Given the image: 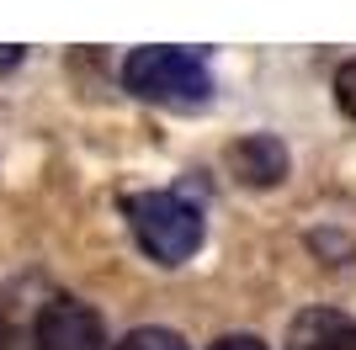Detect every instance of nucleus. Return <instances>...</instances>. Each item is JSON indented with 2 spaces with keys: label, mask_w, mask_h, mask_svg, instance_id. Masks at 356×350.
Listing matches in <instances>:
<instances>
[{
  "label": "nucleus",
  "mask_w": 356,
  "mask_h": 350,
  "mask_svg": "<svg viewBox=\"0 0 356 350\" xmlns=\"http://www.w3.org/2000/svg\"><path fill=\"white\" fill-rule=\"evenodd\" d=\"M122 85L134 90V96H144V101L202 106L213 96V74L186 48H134L128 64H122Z\"/></svg>",
  "instance_id": "nucleus-1"
},
{
  "label": "nucleus",
  "mask_w": 356,
  "mask_h": 350,
  "mask_svg": "<svg viewBox=\"0 0 356 350\" xmlns=\"http://www.w3.org/2000/svg\"><path fill=\"white\" fill-rule=\"evenodd\" d=\"M128 223H134V239L144 244V255H154L160 265H181L202 244V218L176 191H138V197H128Z\"/></svg>",
  "instance_id": "nucleus-2"
},
{
  "label": "nucleus",
  "mask_w": 356,
  "mask_h": 350,
  "mask_svg": "<svg viewBox=\"0 0 356 350\" xmlns=\"http://www.w3.org/2000/svg\"><path fill=\"white\" fill-rule=\"evenodd\" d=\"M38 350H102L106 329L102 313L90 303H74V297H54V303L38 313V329H32Z\"/></svg>",
  "instance_id": "nucleus-3"
},
{
  "label": "nucleus",
  "mask_w": 356,
  "mask_h": 350,
  "mask_svg": "<svg viewBox=\"0 0 356 350\" xmlns=\"http://www.w3.org/2000/svg\"><path fill=\"white\" fill-rule=\"evenodd\" d=\"M229 165L239 170V181H250V186H277L287 175V149L271 138V133H250V138H239L229 149Z\"/></svg>",
  "instance_id": "nucleus-4"
},
{
  "label": "nucleus",
  "mask_w": 356,
  "mask_h": 350,
  "mask_svg": "<svg viewBox=\"0 0 356 350\" xmlns=\"http://www.w3.org/2000/svg\"><path fill=\"white\" fill-rule=\"evenodd\" d=\"M293 350H356V324L341 313H314L298 324Z\"/></svg>",
  "instance_id": "nucleus-5"
},
{
  "label": "nucleus",
  "mask_w": 356,
  "mask_h": 350,
  "mask_svg": "<svg viewBox=\"0 0 356 350\" xmlns=\"http://www.w3.org/2000/svg\"><path fill=\"white\" fill-rule=\"evenodd\" d=\"M118 350H192L176 329H160V324H144V329H128L118 340Z\"/></svg>",
  "instance_id": "nucleus-6"
},
{
  "label": "nucleus",
  "mask_w": 356,
  "mask_h": 350,
  "mask_svg": "<svg viewBox=\"0 0 356 350\" xmlns=\"http://www.w3.org/2000/svg\"><path fill=\"white\" fill-rule=\"evenodd\" d=\"M335 101H341L346 117H356V58H346L335 69Z\"/></svg>",
  "instance_id": "nucleus-7"
},
{
  "label": "nucleus",
  "mask_w": 356,
  "mask_h": 350,
  "mask_svg": "<svg viewBox=\"0 0 356 350\" xmlns=\"http://www.w3.org/2000/svg\"><path fill=\"white\" fill-rule=\"evenodd\" d=\"M208 350H266V340H255V335H223V340H213Z\"/></svg>",
  "instance_id": "nucleus-8"
},
{
  "label": "nucleus",
  "mask_w": 356,
  "mask_h": 350,
  "mask_svg": "<svg viewBox=\"0 0 356 350\" xmlns=\"http://www.w3.org/2000/svg\"><path fill=\"white\" fill-rule=\"evenodd\" d=\"M6 345H11V324L0 319V350H6Z\"/></svg>",
  "instance_id": "nucleus-9"
}]
</instances>
